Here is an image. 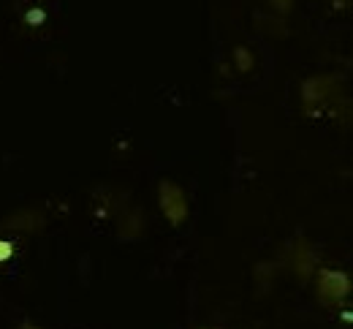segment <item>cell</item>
I'll return each instance as SVG.
<instances>
[{
	"mask_svg": "<svg viewBox=\"0 0 353 329\" xmlns=\"http://www.w3.org/2000/svg\"><path fill=\"white\" fill-rule=\"evenodd\" d=\"M236 57H239V66H242V71H248L250 68V54H248V49H236Z\"/></svg>",
	"mask_w": 353,
	"mask_h": 329,
	"instance_id": "5",
	"label": "cell"
},
{
	"mask_svg": "<svg viewBox=\"0 0 353 329\" xmlns=\"http://www.w3.org/2000/svg\"><path fill=\"white\" fill-rule=\"evenodd\" d=\"M351 291V278L345 272H337V270H321L318 272V297L326 302V305H337L348 297Z\"/></svg>",
	"mask_w": 353,
	"mask_h": 329,
	"instance_id": "1",
	"label": "cell"
},
{
	"mask_svg": "<svg viewBox=\"0 0 353 329\" xmlns=\"http://www.w3.org/2000/svg\"><path fill=\"white\" fill-rule=\"evenodd\" d=\"M158 199H161V210L169 218V223H174V226L185 223V218H188V201H185V193H182L179 186L163 180L161 188H158Z\"/></svg>",
	"mask_w": 353,
	"mask_h": 329,
	"instance_id": "2",
	"label": "cell"
},
{
	"mask_svg": "<svg viewBox=\"0 0 353 329\" xmlns=\"http://www.w3.org/2000/svg\"><path fill=\"white\" fill-rule=\"evenodd\" d=\"M44 19H46L44 8H30V11L25 14V22H28V25H41Z\"/></svg>",
	"mask_w": 353,
	"mask_h": 329,
	"instance_id": "3",
	"label": "cell"
},
{
	"mask_svg": "<svg viewBox=\"0 0 353 329\" xmlns=\"http://www.w3.org/2000/svg\"><path fill=\"white\" fill-rule=\"evenodd\" d=\"M11 256H14V242L0 239V264H3V261H8Z\"/></svg>",
	"mask_w": 353,
	"mask_h": 329,
	"instance_id": "4",
	"label": "cell"
},
{
	"mask_svg": "<svg viewBox=\"0 0 353 329\" xmlns=\"http://www.w3.org/2000/svg\"><path fill=\"white\" fill-rule=\"evenodd\" d=\"M274 6H277L280 11H288V8H291V0H274Z\"/></svg>",
	"mask_w": 353,
	"mask_h": 329,
	"instance_id": "6",
	"label": "cell"
}]
</instances>
